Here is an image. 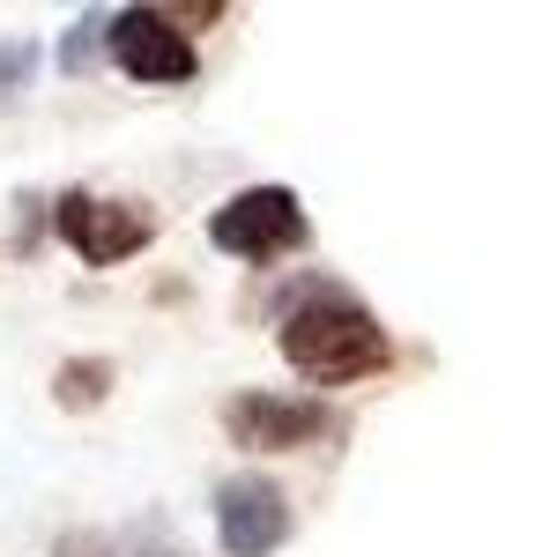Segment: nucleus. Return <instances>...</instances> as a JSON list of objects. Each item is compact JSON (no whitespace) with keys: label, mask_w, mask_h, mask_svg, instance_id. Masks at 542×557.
Returning <instances> with one entry per match:
<instances>
[{"label":"nucleus","mask_w":542,"mask_h":557,"mask_svg":"<svg viewBox=\"0 0 542 557\" xmlns=\"http://www.w3.org/2000/svg\"><path fill=\"white\" fill-rule=\"evenodd\" d=\"M52 557H112V543H104V535H67Z\"/></svg>","instance_id":"10"},{"label":"nucleus","mask_w":542,"mask_h":557,"mask_svg":"<svg viewBox=\"0 0 542 557\" xmlns=\"http://www.w3.org/2000/svg\"><path fill=\"white\" fill-rule=\"evenodd\" d=\"M275 349H283V364L297 380L312 386H357L394 364V335L379 327L372 305L349 298L342 283H305L297 305L275 312Z\"/></svg>","instance_id":"1"},{"label":"nucleus","mask_w":542,"mask_h":557,"mask_svg":"<svg viewBox=\"0 0 542 557\" xmlns=\"http://www.w3.org/2000/svg\"><path fill=\"white\" fill-rule=\"evenodd\" d=\"M104 60L134 75V83H194L201 60H194V38L171 23L164 8H112L104 15Z\"/></svg>","instance_id":"5"},{"label":"nucleus","mask_w":542,"mask_h":557,"mask_svg":"<svg viewBox=\"0 0 542 557\" xmlns=\"http://www.w3.org/2000/svg\"><path fill=\"white\" fill-rule=\"evenodd\" d=\"M215 543L223 557H275L291 543V498L275 475H223L215 483Z\"/></svg>","instance_id":"6"},{"label":"nucleus","mask_w":542,"mask_h":557,"mask_svg":"<svg viewBox=\"0 0 542 557\" xmlns=\"http://www.w3.org/2000/svg\"><path fill=\"white\" fill-rule=\"evenodd\" d=\"M223 431H231V446H246V454H297V446H334L349 417L320 401V394H268V386H246V394H231L223 401Z\"/></svg>","instance_id":"3"},{"label":"nucleus","mask_w":542,"mask_h":557,"mask_svg":"<svg viewBox=\"0 0 542 557\" xmlns=\"http://www.w3.org/2000/svg\"><path fill=\"white\" fill-rule=\"evenodd\" d=\"M30 75H38V45H30V38H8V45H0V112H15V104H23Z\"/></svg>","instance_id":"9"},{"label":"nucleus","mask_w":542,"mask_h":557,"mask_svg":"<svg viewBox=\"0 0 542 557\" xmlns=\"http://www.w3.org/2000/svg\"><path fill=\"white\" fill-rule=\"evenodd\" d=\"M52 231H60V246L89 268H120V260L149 253L157 246V215L141 209V201H104V194H89V186H60L52 201Z\"/></svg>","instance_id":"4"},{"label":"nucleus","mask_w":542,"mask_h":557,"mask_svg":"<svg viewBox=\"0 0 542 557\" xmlns=\"http://www.w3.org/2000/svg\"><path fill=\"white\" fill-rule=\"evenodd\" d=\"M112 380H120L112 357H67V364L52 372V401H60V409H97V401L112 394Z\"/></svg>","instance_id":"7"},{"label":"nucleus","mask_w":542,"mask_h":557,"mask_svg":"<svg viewBox=\"0 0 542 557\" xmlns=\"http://www.w3.org/2000/svg\"><path fill=\"white\" fill-rule=\"evenodd\" d=\"M134 543H141V557H186V550H171V543H157V528H141Z\"/></svg>","instance_id":"11"},{"label":"nucleus","mask_w":542,"mask_h":557,"mask_svg":"<svg viewBox=\"0 0 542 557\" xmlns=\"http://www.w3.org/2000/svg\"><path fill=\"white\" fill-rule=\"evenodd\" d=\"M209 246L231 260L268 268V260L312 246V215H305V201H297L291 186H246V194H231V201L209 209Z\"/></svg>","instance_id":"2"},{"label":"nucleus","mask_w":542,"mask_h":557,"mask_svg":"<svg viewBox=\"0 0 542 557\" xmlns=\"http://www.w3.org/2000/svg\"><path fill=\"white\" fill-rule=\"evenodd\" d=\"M97 52H104V8H89L83 23L60 38V75H89V67H97Z\"/></svg>","instance_id":"8"}]
</instances>
